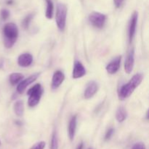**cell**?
Masks as SVG:
<instances>
[{"label": "cell", "mask_w": 149, "mask_h": 149, "mask_svg": "<svg viewBox=\"0 0 149 149\" xmlns=\"http://www.w3.org/2000/svg\"><path fill=\"white\" fill-rule=\"evenodd\" d=\"M142 74H136L132 77L130 81L124 84L119 91V97L120 100H123L129 97L133 93L135 89L141 84L143 81Z\"/></svg>", "instance_id": "cell-1"}, {"label": "cell", "mask_w": 149, "mask_h": 149, "mask_svg": "<svg viewBox=\"0 0 149 149\" xmlns=\"http://www.w3.org/2000/svg\"><path fill=\"white\" fill-rule=\"evenodd\" d=\"M4 45L5 47L11 48L17 41L18 37V29L13 23H8L3 28Z\"/></svg>", "instance_id": "cell-2"}, {"label": "cell", "mask_w": 149, "mask_h": 149, "mask_svg": "<svg viewBox=\"0 0 149 149\" xmlns=\"http://www.w3.org/2000/svg\"><path fill=\"white\" fill-rule=\"evenodd\" d=\"M43 94V89L40 84H36L31 87L27 92V95L29 96L28 100V105L29 107H34L40 101V99Z\"/></svg>", "instance_id": "cell-3"}, {"label": "cell", "mask_w": 149, "mask_h": 149, "mask_svg": "<svg viewBox=\"0 0 149 149\" xmlns=\"http://www.w3.org/2000/svg\"><path fill=\"white\" fill-rule=\"evenodd\" d=\"M67 12H68V9L65 4H62V3L58 4L55 20H56L57 26L61 31H63L65 30V24H66Z\"/></svg>", "instance_id": "cell-4"}, {"label": "cell", "mask_w": 149, "mask_h": 149, "mask_svg": "<svg viewBox=\"0 0 149 149\" xmlns=\"http://www.w3.org/2000/svg\"><path fill=\"white\" fill-rule=\"evenodd\" d=\"M106 15L98 12H93L89 15V21L94 27L97 29H102L106 23Z\"/></svg>", "instance_id": "cell-5"}, {"label": "cell", "mask_w": 149, "mask_h": 149, "mask_svg": "<svg viewBox=\"0 0 149 149\" xmlns=\"http://www.w3.org/2000/svg\"><path fill=\"white\" fill-rule=\"evenodd\" d=\"M39 76V73H36V74H32L30 77H29L28 78H26V79L23 80V81H20L18 84V86L17 87V92L19 93H22L29 85H30L31 83H33V81H36L37 79V78Z\"/></svg>", "instance_id": "cell-6"}, {"label": "cell", "mask_w": 149, "mask_h": 149, "mask_svg": "<svg viewBox=\"0 0 149 149\" xmlns=\"http://www.w3.org/2000/svg\"><path fill=\"white\" fill-rule=\"evenodd\" d=\"M138 12L135 11L133 14L132 15V17L130 19V23L129 26V42L131 43L135 36V31H136V26L137 23H138Z\"/></svg>", "instance_id": "cell-7"}, {"label": "cell", "mask_w": 149, "mask_h": 149, "mask_svg": "<svg viewBox=\"0 0 149 149\" xmlns=\"http://www.w3.org/2000/svg\"><path fill=\"white\" fill-rule=\"evenodd\" d=\"M64 79H65V75H64L62 71H55L54 73L53 76H52V84H51V87H52V90H55V89L58 88L61 86V84L63 82Z\"/></svg>", "instance_id": "cell-8"}, {"label": "cell", "mask_w": 149, "mask_h": 149, "mask_svg": "<svg viewBox=\"0 0 149 149\" xmlns=\"http://www.w3.org/2000/svg\"><path fill=\"white\" fill-rule=\"evenodd\" d=\"M134 64H135V52L134 49H131L128 53L125 63V71L127 74H129L132 72Z\"/></svg>", "instance_id": "cell-9"}, {"label": "cell", "mask_w": 149, "mask_h": 149, "mask_svg": "<svg viewBox=\"0 0 149 149\" xmlns=\"http://www.w3.org/2000/svg\"><path fill=\"white\" fill-rule=\"evenodd\" d=\"M86 74V69L83 64L79 61H77L74 64L72 72V77L75 79L81 78Z\"/></svg>", "instance_id": "cell-10"}, {"label": "cell", "mask_w": 149, "mask_h": 149, "mask_svg": "<svg viewBox=\"0 0 149 149\" xmlns=\"http://www.w3.org/2000/svg\"><path fill=\"white\" fill-rule=\"evenodd\" d=\"M121 60H122V57L121 56H118L117 58H116L114 60H113L110 63H109L106 65V71H107L109 74H116V73L119 71V68H120Z\"/></svg>", "instance_id": "cell-11"}, {"label": "cell", "mask_w": 149, "mask_h": 149, "mask_svg": "<svg viewBox=\"0 0 149 149\" xmlns=\"http://www.w3.org/2000/svg\"><path fill=\"white\" fill-rule=\"evenodd\" d=\"M98 90V84L96 81H90L85 89L84 93V97L86 99H90L93 97Z\"/></svg>", "instance_id": "cell-12"}, {"label": "cell", "mask_w": 149, "mask_h": 149, "mask_svg": "<svg viewBox=\"0 0 149 149\" xmlns=\"http://www.w3.org/2000/svg\"><path fill=\"white\" fill-rule=\"evenodd\" d=\"M33 62V56L29 53H23L17 58V63L20 67L26 68L31 65Z\"/></svg>", "instance_id": "cell-13"}, {"label": "cell", "mask_w": 149, "mask_h": 149, "mask_svg": "<svg viewBox=\"0 0 149 149\" xmlns=\"http://www.w3.org/2000/svg\"><path fill=\"white\" fill-rule=\"evenodd\" d=\"M77 116H74L71 117V120L68 125V137L70 140L73 141L75 137L76 130H77Z\"/></svg>", "instance_id": "cell-14"}, {"label": "cell", "mask_w": 149, "mask_h": 149, "mask_svg": "<svg viewBox=\"0 0 149 149\" xmlns=\"http://www.w3.org/2000/svg\"><path fill=\"white\" fill-rule=\"evenodd\" d=\"M13 109L15 113L17 116H22L24 113V103L22 100H17L15 103Z\"/></svg>", "instance_id": "cell-15"}, {"label": "cell", "mask_w": 149, "mask_h": 149, "mask_svg": "<svg viewBox=\"0 0 149 149\" xmlns=\"http://www.w3.org/2000/svg\"><path fill=\"white\" fill-rule=\"evenodd\" d=\"M47 3V10L45 16L47 19H52L54 13V4L52 0H45Z\"/></svg>", "instance_id": "cell-16"}, {"label": "cell", "mask_w": 149, "mask_h": 149, "mask_svg": "<svg viewBox=\"0 0 149 149\" xmlns=\"http://www.w3.org/2000/svg\"><path fill=\"white\" fill-rule=\"evenodd\" d=\"M127 113L124 107H120L116 113V120L119 122H123L127 119Z\"/></svg>", "instance_id": "cell-17"}, {"label": "cell", "mask_w": 149, "mask_h": 149, "mask_svg": "<svg viewBox=\"0 0 149 149\" xmlns=\"http://www.w3.org/2000/svg\"><path fill=\"white\" fill-rule=\"evenodd\" d=\"M23 79V75L20 73H13L10 76V82L12 85H15Z\"/></svg>", "instance_id": "cell-18"}, {"label": "cell", "mask_w": 149, "mask_h": 149, "mask_svg": "<svg viewBox=\"0 0 149 149\" xmlns=\"http://www.w3.org/2000/svg\"><path fill=\"white\" fill-rule=\"evenodd\" d=\"M50 149H58V138L57 132L54 131L52 135L50 143Z\"/></svg>", "instance_id": "cell-19"}, {"label": "cell", "mask_w": 149, "mask_h": 149, "mask_svg": "<svg viewBox=\"0 0 149 149\" xmlns=\"http://www.w3.org/2000/svg\"><path fill=\"white\" fill-rule=\"evenodd\" d=\"M33 14H29V15H28L26 16L24 19H23L22 25H23V27L25 29H26L29 28L31 21V20L33 19Z\"/></svg>", "instance_id": "cell-20"}, {"label": "cell", "mask_w": 149, "mask_h": 149, "mask_svg": "<svg viewBox=\"0 0 149 149\" xmlns=\"http://www.w3.org/2000/svg\"><path fill=\"white\" fill-rule=\"evenodd\" d=\"M45 146H46V143L45 141H40L35 143L30 149H45Z\"/></svg>", "instance_id": "cell-21"}, {"label": "cell", "mask_w": 149, "mask_h": 149, "mask_svg": "<svg viewBox=\"0 0 149 149\" xmlns=\"http://www.w3.org/2000/svg\"><path fill=\"white\" fill-rule=\"evenodd\" d=\"M10 11H9L8 10H7V9H3V10H1V18H2V20H7L9 17V16H10Z\"/></svg>", "instance_id": "cell-22"}, {"label": "cell", "mask_w": 149, "mask_h": 149, "mask_svg": "<svg viewBox=\"0 0 149 149\" xmlns=\"http://www.w3.org/2000/svg\"><path fill=\"white\" fill-rule=\"evenodd\" d=\"M113 132H114V129L113 128H110L109 130L106 132V135H105V141H109L111 139V138L113 135Z\"/></svg>", "instance_id": "cell-23"}, {"label": "cell", "mask_w": 149, "mask_h": 149, "mask_svg": "<svg viewBox=\"0 0 149 149\" xmlns=\"http://www.w3.org/2000/svg\"><path fill=\"white\" fill-rule=\"evenodd\" d=\"M132 149H146L145 144L143 143H137L132 146Z\"/></svg>", "instance_id": "cell-24"}, {"label": "cell", "mask_w": 149, "mask_h": 149, "mask_svg": "<svg viewBox=\"0 0 149 149\" xmlns=\"http://www.w3.org/2000/svg\"><path fill=\"white\" fill-rule=\"evenodd\" d=\"M124 2V0H113V4L116 8H119L122 5Z\"/></svg>", "instance_id": "cell-25"}, {"label": "cell", "mask_w": 149, "mask_h": 149, "mask_svg": "<svg viewBox=\"0 0 149 149\" xmlns=\"http://www.w3.org/2000/svg\"><path fill=\"white\" fill-rule=\"evenodd\" d=\"M83 148H84V143H83V142H81L77 146V149H83Z\"/></svg>", "instance_id": "cell-26"}, {"label": "cell", "mask_w": 149, "mask_h": 149, "mask_svg": "<svg viewBox=\"0 0 149 149\" xmlns=\"http://www.w3.org/2000/svg\"><path fill=\"white\" fill-rule=\"evenodd\" d=\"M13 3V0H8V1H7V4H12Z\"/></svg>", "instance_id": "cell-27"}, {"label": "cell", "mask_w": 149, "mask_h": 149, "mask_svg": "<svg viewBox=\"0 0 149 149\" xmlns=\"http://www.w3.org/2000/svg\"><path fill=\"white\" fill-rule=\"evenodd\" d=\"M1 141H0V146H1Z\"/></svg>", "instance_id": "cell-28"}]
</instances>
